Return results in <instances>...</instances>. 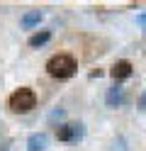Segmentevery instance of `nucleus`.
<instances>
[{"mask_svg":"<svg viewBox=\"0 0 146 151\" xmlns=\"http://www.w3.org/2000/svg\"><path fill=\"white\" fill-rule=\"evenodd\" d=\"M63 117H66V112H63V110H54L51 115H49V122H51V124H56V122H61Z\"/></svg>","mask_w":146,"mask_h":151,"instance_id":"9","label":"nucleus"},{"mask_svg":"<svg viewBox=\"0 0 146 151\" xmlns=\"http://www.w3.org/2000/svg\"><path fill=\"white\" fill-rule=\"evenodd\" d=\"M83 124L81 122H71V124H61V127H56V137L58 141H78L83 137Z\"/></svg>","mask_w":146,"mask_h":151,"instance_id":"3","label":"nucleus"},{"mask_svg":"<svg viewBox=\"0 0 146 151\" xmlns=\"http://www.w3.org/2000/svg\"><path fill=\"white\" fill-rule=\"evenodd\" d=\"M0 151H15V144H12V141H7L5 146H0Z\"/></svg>","mask_w":146,"mask_h":151,"instance_id":"10","label":"nucleus"},{"mask_svg":"<svg viewBox=\"0 0 146 151\" xmlns=\"http://www.w3.org/2000/svg\"><path fill=\"white\" fill-rule=\"evenodd\" d=\"M0 139H3V132H0Z\"/></svg>","mask_w":146,"mask_h":151,"instance_id":"13","label":"nucleus"},{"mask_svg":"<svg viewBox=\"0 0 146 151\" xmlns=\"http://www.w3.org/2000/svg\"><path fill=\"white\" fill-rule=\"evenodd\" d=\"M7 105L12 112H29V110L37 107V95H34L32 88H17L7 98Z\"/></svg>","mask_w":146,"mask_h":151,"instance_id":"2","label":"nucleus"},{"mask_svg":"<svg viewBox=\"0 0 146 151\" xmlns=\"http://www.w3.org/2000/svg\"><path fill=\"white\" fill-rule=\"evenodd\" d=\"M110 73H112V78H114L117 83H119V81H127V78L132 76V63L122 59V61H117V63L112 66V71H110Z\"/></svg>","mask_w":146,"mask_h":151,"instance_id":"5","label":"nucleus"},{"mask_svg":"<svg viewBox=\"0 0 146 151\" xmlns=\"http://www.w3.org/2000/svg\"><path fill=\"white\" fill-rule=\"evenodd\" d=\"M49 39H51V32H49V29H42V32H34L32 37H29V46H34V49H37V46H44Z\"/></svg>","mask_w":146,"mask_h":151,"instance_id":"8","label":"nucleus"},{"mask_svg":"<svg viewBox=\"0 0 146 151\" xmlns=\"http://www.w3.org/2000/svg\"><path fill=\"white\" fill-rule=\"evenodd\" d=\"M105 100H107V105H110V107H119V105L127 102V93H124V88H119V86H112L110 90H107Z\"/></svg>","mask_w":146,"mask_h":151,"instance_id":"4","label":"nucleus"},{"mask_svg":"<svg viewBox=\"0 0 146 151\" xmlns=\"http://www.w3.org/2000/svg\"><path fill=\"white\" fill-rule=\"evenodd\" d=\"M39 22H42V12L39 10H29L22 15V20H19V24L24 27V29H32V27H37Z\"/></svg>","mask_w":146,"mask_h":151,"instance_id":"7","label":"nucleus"},{"mask_svg":"<svg viewBox=\"0 0 146 151\" xmlns=\"http://www.w3.org/2000/svg\"><path fill=\"white\" fill-rule=\"evenodd\" d=\"M139 22H141V24L146 27V15H139Z\"/></svg>","mask_w":146,"mask_h":151,"instance_id":"12","label":"nucleus"},{"mask_svg":"<svg viewBox=\"0 0 146 151\" xmlns=\"http://www.w3.org/2000/svg\"><path fill=\"white\" fill-rule=\"evenodd\" d=\"M46 144H49V137L44 132H37V134H32L27 139V151H44Z\"/></svg>","mask_w":146,"mask_h":151,"instance_id":"6","label":"nucleus"},{"mask_svg":"<svg viewBox=\"0 0 146 151\" xmlns=\"http://www.w3.org/2000/svg\"><path fill=\"white\" fill-rule=\"evenodd\" d=\"M139 107H141V110H146V93L139 98Z\"/></svg>","mask_w":146,"mask_h":151,"instance_id":"11","label":"nucleus"},{"mask_svg":"<svg viewBox=\"0 0 146 151\" xmlns=\"http://www.w3.org/2000/svg\"><path fill=\"white\" fill-rule=\"evenodd\" d=\"M76 68H78V66H76V59H73L71 54H56L46 63L49 76H51V78H58V81L71 78V76L76 73Z\"/></svg>","mask_w":146,"mask_h":151,"instance_id":"1","label":"nucleus"}]
</instances>
